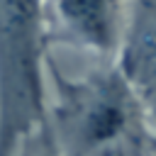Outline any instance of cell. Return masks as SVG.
I'll list each match as a JSON object with an SVG mask.
<instances>
[{
  "mask_svg": "<svg viewBox=\"0 0 156 156\" xmlns=\"http://www.w3.org/2000/svg\"><path fill=\"white\" fill-rule=\"evenodd\" d=\"M51 156H156V122L117 66L66 78L46 61Z\"/></svg>",
  "mask_w": 156,
  "mask_h": 156,
  "instance_id": "cell-1",
  "label": "cell"
},
{
  "mask_svg": "<svg viewBox=\"0 0 156 156\" xmlns=\"http://www.w3.org/2000/svg\"><path fill=\"white\" fill-rule=\"evenodd\" d=\"M46 34L44 0H0V156H22L37 134L49 139Z\"/></svg>",
  "mask_w": 156,
  "mask_h": 156,
  "instance_id": "cell-2",
  "label": "cell"
},
{
  "mask_svg": "<svg viewBox=\"0 0 156 156\" xmlns=\"http://www.w3.org/2000/svg\"><path fill=\"white\" fill-rule=\"evenodd\" d=\"M46 32L95 54H122L127 44L124 0H44Z\"/></svg>",
  "mask_w": 156,
  "mask_h": 156,
  "instance_id": "cell-3",
  "label": "cell"
},
{
  "mask_svg": "<svg viewBox=\"0 0 156 156\" xmlns=\"http://www.w3.org/2000/svg\"><path fill=\"white\" fill-rule=\"evenodd\" d=\"M119 68L156 122V22L141 24L127 39Z\"/></svg>",
  "mask_w": 156,
  "mask_h": 156,
  "instance_id": "cell-4",
  "label": "cell"
}]
</instances>
